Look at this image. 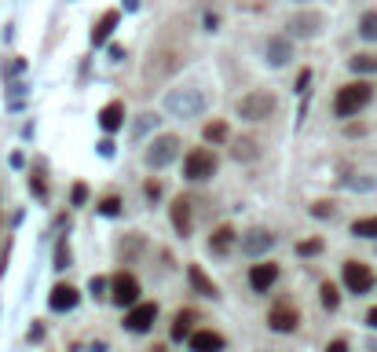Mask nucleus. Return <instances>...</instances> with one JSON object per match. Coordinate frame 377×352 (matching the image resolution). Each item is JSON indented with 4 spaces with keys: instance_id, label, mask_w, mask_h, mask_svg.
<instances>
[{
    "instance_id": "nucleus-1",
    "label": "nucleus",
    "mask_w": 377,
    "mask_h": 352,
    "mask_svg": "<svg viewBox=\"0 0 377 352\" xmlns=\"http://www.w3.org/2000/svg\"><path fill=\"white\" fill-rule=\"evenodd\" d=\"M370 96H374V85H370V81H352V85L337 88V96H333V114H337V117H352V114H359L362 107H367Z\"/></svg>"
},
{
    "instance_id": "nucleus-2",
    "label": "nucleus",
    "mask_w": 377,
    "mask_h": 352,
    "mask_svg": "<svg viewBox=\"0 0 377 352\" xmlns=\"http://www.w3.org/2000/svg\"><path fill=\"white\" fill-rule=\"evenodd\" d=\"M165 110L176 117H198L205 110V92L202 88H173L165 96Z\"/></svg>"
},
{
    "instance_id": "nucleus-3",
    "label": "nucleus",
    "mask_w": 377,
    "mask_h": 352,
    "mask_svg": "<svg viewBox=\"0 0 377 352\" xmlns=\"http://www.w3.org/2000/svg\"><path fill=\"white\" fill-rule=\"evenodd\" d=\"M279 107L275 92H264V88H256V92L242 96L238 99V117H245V121H264V117H271Z\"/></svg>"
},
{
    "instance_id": "nucleus-4",
    "label": "nucleus",
    "mask_w": 377,
    "mask_h": 352,
    "mask_svg": "<svg viewBox=\"0 0 377 352\" xmlns=\"http://www.w3.org/2000/svg\"><path fill=\"white\" fill-rule=\"evenodd\" d=\"M176 154H179V136H173V133H165V136H154V143L147 147V165L150 169H165L168 162H176Z\"/></svg>"
},
{
    "instance_id": "nucleus-5",
    "label": "nucleus",
    "mask_w": 377,
    "mask_h": 352,
    "mask_svg": "<svg viewBox=\"0 0 377 352\" xmlns=\"http://www.w3.org/2000/svg\"><path fill=\"white\" fill-rule=\"evenodd\" d=\"M184 173H187V180H209L216 173V154L205 147H194L184 158Z\"/></svg>"
},
{
    "instance_id": "nucleus-6",
    "label": "nucleus",
    "mask_w": 377,
    "mask_h": 352,
    "mask_svg": "<svg viewBox=\"0 0 377 352\" xmlns=\"http://www.w3.org/2000/svg\"><path fill=\"white\" fill-rule=\"evenodd\" d=\"M110 301L114 305H121V308H132L136 301H139V283H136V276H128V271H121V276H114V283H110Z\"/></svg>"
},
{
    "instance_id": "nucleus-7",
    "label": "nucleus",
    "mask_w": 377,
    "mask_h": 352,
    "mask_svg": "<svg viewBox=\"0 0 377 352\" xmlns=\"http://www.w3.org/2000/svg\"><path fill=\"white\" fill-rule=\"evenodd\" d=\"M344 286L352 294H367L374 286V271L362 265V260H344Z\"/></svg>"
},
{
    "instance_id": "nucleus-8",
    "label": "nucleus",
    "mask_w": 377,
    "mask_h": 352,
    "mask_svg": "<svg viewBox=\"0 0 377 352\" xmlns=\"http://www.w3.org/2000/svg\"><path fill=\"white\" fill-rule=\"evenodd\" d=\"M154 319H158V305H132L128 308V316H125V327L132 330V334H147L154 327Z\"/></svg>"
},
{
    "instance_id": "nucleus-9",
    "label": "nucleus",
    "mask_w": 377,
    "mask_h": 352,
    "mask_svg": "<svg viewBox=\"0 0 377 352\" xmlns=\"http://www.w3.org/2000/svg\"><path fill=\"white\" fill-rule=\"evenodd\" d=\"M322 22H326V19H322V11H297V15L290 19V26H286V30H290V33H297V37H315L319 30H322Z\"/></svg>"
},
{
    "instance_id": "nucleus-10",
    "label": "nucleus",
    "mask_w": 377,
    "mask_h": 352,
    "mask_svg": "<svg viewBox=\"0 0 377 352\" xmlns=\"http://www.w3.org/2000/svg\"><path fill=\"white\" fill-rule=\"evenodd\" d=\"M271 246H275V235H271L268 228H253V231H245V235H242V253H249V257L268 253Z\"/></svg>"
},
{
    "instance_id": "nucleus-11",
    "label": "nucleus",
    "mask_w": 377,
    "mask_h": 352,
    "mask_svg": "<svg viewBox=\"0 0 377 352\" xmlns=\"http://www.w3.org/2000/svg\"><path fill=\"white\" fill-rule=\"evenodd\" d=\"M297 323H301V316H297V308L293 305H275L268 312V327L271 330H279V334H290Z\"/></svg>"
},
{
    "instance_id": "nucleus-12",
    "label": "nucleus",
    "mask_w": 377,
    "mask_h": 352,
    "mask_svg": "<svg viewBox=\"0 0 377 352\" xmlns=\"http://www.w3.org/2000/svg\"><path fill=\"white\" fill-rule=\"evenodd\" d=\"M275 279H279V265H271V260H260V265L249 268V286H253L256 294L271 290V286H275Z\"/></svg>"
},
{
    "instance_id": "nucleus-13",
    "label": "nucleus",
    "mask_w": 377,
    "mask_h": 352,
    "mask_svg": "<svg viewBox=\"0 0 377 352\" xmlns=\"http://www.w3.org/2000/svg\"><path fill=\"white\" fill-rule=\"evenodd\" d=\"M99 125H103V133H118V128L125 125V103L121 99H110L107 107L99 110Z\"/></svg>"
},
{
    "instance_id": "nucleus-14",
    "label": "nucleus",
    "mask_w": 377,
    "mask_h": 352,
    "mask_svg": "<svg viewBox=\"0 0 377 352\" xmlns=\"http://www.w3.org/2000/svg\"><path fill=\"white\" fill-rule=\"evenodd\" d=\"M77 301H81V294H77L70 283H59L55 290H51V297H48V305L55 312H70V308H77Z\"/></svg>"
},
{
    "instance_id": "nucleus-15",
    "label": "nucleus",
    "mask_w": 377,
    "mask_h": 352,
    "mask_svg": "<svg viewBox=\"0 0 377 352\" xmlns=\"http://www.w3.org/2000/svg\"><path fill=\"white\" fill-rule=\"evenodd\" d=\"M293 59V41L290 37H271L268 41V62L271 67H286Z\"/></svg>"
},
{
    "instance_id": "nucleus-16",
    "label": "nucleus",
    "mask_w": 377,
    "mask_h": 352,
    "mask_svg": "<svg viewBox=\"0 0 377 352\" xmlns=\"http://www.w3.org/2000/svg\"><path fill=\"white\" fill-rule=\"evenodd\" d=\"M224 349V337L216 330H194L191 334V352H220Z\"/></svg>"
},
{
    "instance_id": "nucleus-17",
    "label": "nucleus",
    "mask_w": 377,
    "mask_h": 352,
    "mask_svg": "<svg viewBox=\"0 0 377 352\" xmlns=\"http://www.w3.org/2000/svg\"><path fill=\"white\" fill-rule=\"evenodd\" d=\"M187 279H191V286H194V290H198L202 297H216V283L205 276L198 265H191V268H187Z\"/></svg>"
},
{
    "instance_id": "nucleus-18",
    "label": "nucleus",
    "mask_w": 377,
    "mask_h": 352,
    "mask_svg": "<svg viewBox=\"0 0 377 352\" xmlns=\"http://www.w3.org/2000/svg\"><path fill=\"white\" fill-rule=\"evenodd\" d=\"M173 228L179 235H191V202L187 199H176L173 202Z\"/></svg>"
},
{
    "instance_id": "nucleus-19",
    "label": "nucleus",
    "mask_w": 377,
    "mask_h": 352,
    "mask_svg": "<svg viewBox=\"0 0 377 352\" xmlns=\"http://www.w3.org/2000/svg\"><path fill=\"white\" fill-rule=\"evenodd\" d=\"M231 246H235V228H231V224L216 228V231H213V239H209V250H213V253H227Z\"/></svg>"
},
{
    "instance_id": "nucleus-20",
    "label": "nucleus",
    "mask_w": 377,
    "mask_h": 352,
    "mask_svg": "<svg viewBox=\"0 0 377 352\" xmlns=\"http://www.w3.org/2000/svg\"><path fill=\"white\" fill-rule=\"evenodd\" d=\"M114 26H118V11H107V15L96 22V30H92V44H107V37L114 33Z\"/></svg>"
},
{
    "instance_id": "nucleus-21",
    "label": "nucleus",
    "mask_w": 377,
    "mask_h": 352,
    "mask_svg": "<svg viewBox=\"0 0 377 352\" xmlns=\"http://www.w3.org/2000/svg\"><path fill=\"white\" fill-rule=\"evenodd\" d=\"M191 323H194V312H176V319H173V342H184V337H191Z\"/></svg>"
},
{
    "instance_id": "nucleus-22",
    "label": "nucleus",
    "mask_w": 377,
    "mask_h": 352,
    "mask_svg": "<svg viewBox=\"0 0 377 352\" xmlns=\"http://www.w3.org/2000/svg\"><path fill=\"white\" fill-rule=\"evenodd\" d=\"M352 235H359V239H377V217H359L352 224Z\"/></svg>"
},
{
    "instance_id": "nucleus-23",
    "label": "nucleus",
    "mask_w": 377,
    "mask_h": 352,
    "mask_svg": "<svg viewBox=\"0 0 377 352\" xmlns=\"http://www.w3.org/2000/svg\"><path fill=\"white\" fill-rule=\"evenodd\" d=\"M348 67L356 74H377V56H356V59H348Z\"/></svg>"
},
{
    "instance_id": "nucleus-24",
    "label": "nucleus",
    "mask_w": 377,
    "mask_h": 352,
    "mask_svg": "<svg viewBox=\"0 0 377 352\" xmlns=\"http://www.w3.org/2000/svg\"><path fill=\"white\" fill-rule=\"evenodd\" d=\"M202 136L209 140V143H224L227 140V125L224 121H209V125L202 128Z\"/></svg>"
},
{
    "instance_id": "nucleus-25",
    "label": "nucleus",
    "mask_w": 377,
    "mask_h": 352,
    "mask_svg": "<svg viewBox=\"0 0 377 352\" xmlns=\"http://www.w3.org/2000/svg\"><path fill=\"white\" fill-rule=\"evenodd\" d=\"M359 33L367 37V41H377V11H367V15L359 19Z\"/></svg>"
},
{
    "instance_id": "nucleus-26",
    "label": "nucleus",
    "mask_w": 377,
    "mask_h": 352,
    "mask_svg": "<svg viewBox=\"0 0 377 352\" xmlns=\"http://www.w3.org/2000/svg\"><path fill=\"white\" fill-rule=\"evenodd\" d=\"M319 294H322V308H330V312H333L337 305H341V294H337V286H333V283H322V290H319Z\"/></svg>"
},
{
    "instance_id": "nucleus-27",
    "label": "nucleus",
    "mask_w": 377,
    "mask_h": 352,
    "mask_svg": "<svg viewBox=\"0 0 377 352\" xmlns=\"http://www.w3.org/2000/svg\"><path fill=\"white\" fill-rule=\"evenodd\" d=\"M297 253H301V257H315V253H322V239H304V242H297Z\"/></svg>"
},
{
    "instance_id": "nucleus-28",
    "label": "nucleus",
    "mask_w": 377,
    "mask_h": 352,
    "mask_svg": "<svg viewBox=\"0 0 377 352\" xmlns=\"http://www.w3.org/2000/svg\"><path fill=\"white\" fill-rule=\"evenodd\" d=\"M235 158L242 162V158H256V143L253 140H238L235 143Z\"/></svg>"
},
{
    "instance_id": "nucleus-29",
    "label": "nucleus",
    "mask_w": 377,
    "mask_h": 352,
    "mask_svg": "<svg viewBox=\"0 0 377 352\" xmlns=\"http://www.w3.org/2000/svg\"><path fill=\"white\" fill-rule=\"evenodd\" d=\"M150 125H158V114H139V121L132 125V136H143Z\"/></svg>"
},
{
    "instance_id": "nucleus-30",
    "label": "nucleus",
    "mask_w": 377,
    "mask_h": 352,
    "mask_svg": "<svg viewBox=\"0 0 377 352\" xmlns=\"http://www.w3.org/2000/svg\"><path fill=\"white\" fill-rule=\"evenodd\" d=\"M99 213L103 217H118L121 213V199H114V194H110V199H103L99 202Z\"/></svg>"
},
{
    "instance_id": "nucleus-31",
    "label": "nucleus",
    "mask_w": 377,
    "mask_h": 352,
    "mask_svg": "<svg viewBox=\"0 0 377 352\" xmlns=\"http://www.w3.org/2000/svg\"><path fill=\"white\" fill-rule=\"evenodd\" d=\"M70 265V250H67V246H59V250H55V268H67Z\"/></svg>"
},
{
    "instance_id": "nucleus-32",
    "label": "nucleus",
    "mask_w": 377,
    "mask_h": 352,
    "mask_svg": "<svg viewBox=\"0 0 377 352\" xmlns=\"http://www.w3.org/2000/svg\"><path fill=\"white\" fill-rule=\"evenodd\" d=\"M311 217H333V206H330V202H315V210H311Z\"/></svg>"
},
{
    "instance_id": "nucleus-33",
    "label": "nucleus",
    "mask_w": 377,
    "mask_h": 352,
    "mask_svg": "<svg viewBox=\"0 0 377 352\" xmlns=\"http://www.w3.org/2000/svg\"><path fill=\"white\" fill-rule=\"evenodd\" d=\"M143 191H147V199H158V194H161V184H158V180H147V187H143Z\"/></svg>"
},
{
    "instance_id": "nucleus-34",
    "label": "nucleus",
    "mask_w": 377,
    "mask_h": 352,
    "mask_svg": "<svg viewBox=\"0 0 377 352\" xmlns=\"http://www.w3.org/2000/svg\"><path fill=\"white\" fill-rule=\"evenodd\" d=\"M308 81H311V70H301V74H297V92H304Z\"/></svg>"
},
{
    "instance_id": "nucleus-35",
    "label": "nucleus",
    "mask_w": 377,
    "mask_h": 352,
    "mask_svg": "<svg viewBox=\"0 0 377 352\" xmlns=\"http://www.w3.org/2000/svg\"><path fill=\"white\" fill-rule=\"evenodd\" d=\"M88 290H92V294H96V297H99V294H103V290H107V279H99V276H96V279H92V283H88Z\"/></svg>"
},
{
    "instance_id": "nucleus-36",
    "label": "nucleus",
    "mask_w": 377,
    "mask_h": 352,
    "mask_svg": "<svg viewBox=\"0 0 377 352\" xmlns=\"http://www.w3.org/2000/svg\"><path fill=\"white\" fill-rule=\"evenodd\" d=\"M85 199H88V187H85V184H77V187H73V206H81Z\"/></svg>"
},
{
    "instance_id": "nucleus-37",
    "label": "nucleus",
    "mask_w": 377,
    "mask_h": 352,
    "mask_svg": "<svg viewBox=\"0 0 377 352\" xmlns=\"http://www.w3.org/2000/svg\"><path fill=\"white\" fill-rule=\"evenodd\" d=\"M99 154H103V158H110V154H114V143L103 140V143H99Z\"/></svg>"
},
{
    "instance_id": "nucleus-38",
    "label": "nucleus",
    "mask_w": 377,
    "mask_h": 352,
    "mask_svg": "<svg viewBox=\"0 0 377 352\" xmlns=\"http://www.w3.org/2000/svg\"><path fill=\"white\" fill-rule=\"evenodd\" d=\"M326 352H348V345H344V342H330Z\"/></svg>"
},
{
    "instance_id": "nucleus-39",
    "label": "nucleus",
    "mask_w": 377,
    "mask_h": 352,
    "mask_svg": "<svg viewBox=\"0 0 377 352\" xmlns=\"http://www.w3.org/2000/svg\"><path fill=\"white\" fill-rule=\"evenodd\" d=\"M367 323H370V327H374V330H377V305H374V308H370V312H367Z\"/></svg>"
}]
</instances>
